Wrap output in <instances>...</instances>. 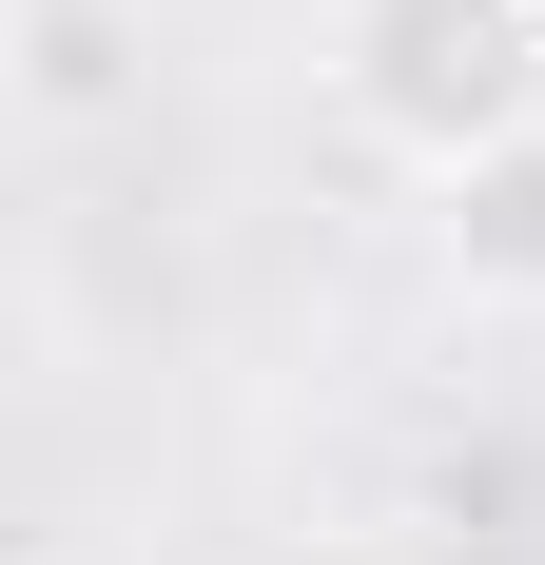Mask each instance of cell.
<instances>
[{"instance_id": "2", "label": "cell", "mask_w": 545, "mask_h": 565, "mask_svg": "<svg viewBox=\"0 0 545 565\" xmlns=\"http://www.w3.org/2000/svg\"><path fill=\"white\" fill-rule=\"evenodd\" d=\"M0 98H20V137H117L157 98V20L137 0H0Z\"/></svg>"}, {"instance_id": "3", "label": "cell", "mask_w": 545, "mask_h": 565, "mask_svg": "<svg viewBox=\"0 0 545 565\" xmlns=\"http://www.w3.org/2000/svg\"><path fill=\"white\" fill-rule=\"evenodd\" d=\"M429 274L468 292V312H526V332H545V137L429 175Z\"/></svg>"}, {"instance_id": "1", "label": "cell", "mask_w": 545, "mask_h": 565, "mask_svg": "<svg viewBox=\"0 0 545 565\" xmlns=\"http://www.w3.org/2000/svg\"><path fill=\"white\" fill-rule=\"evenodd\" d=\"M331 117L409 195L545 137V0H331Z\"/></svg>"}]
</instances>
